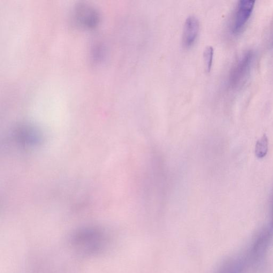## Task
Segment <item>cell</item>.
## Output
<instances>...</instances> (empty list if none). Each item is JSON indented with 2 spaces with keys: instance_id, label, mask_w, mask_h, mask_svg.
Wrapping results in <instances>:
<instances>
[{
  "instance_id": "7a4b0ae2",
  "label": "cell",
  "mask_w": 273,
  "mask_h": 273,
  "mask_svg": "<svg viewBox=\"0 0 273 273\" xmlns=\"http://www.w3.org/2000/svg\"><path fill=\"white\" fill-rule=\"evenodd\" d=\"M255 1L241 0L236 7L231 23V31L234 34L242 31L252 13Z\"/></svg>"
},
{
  "instance_id": "3957f363",
  "label": "cell",
  "mask_w": 273,
  "mask_h": 273,
  "mask_svg": "<svg viewBox=\"0 0 273 273\" xmlns=\"http://www.w3.org/2000/svg\"><path fill=\"white\" fill-rule=\"evenodd\" d=\"M200 23L198 18L194 16H189L186 19L183 28L182 42L184 46H192L198 36Z\"/></svg>"
},
{
  "instance_id": "8992f818",
  "label": "cell",
  "mask_w": 273,
  "mask_h": 273,
  "mask_svg": "<svg viewBox=\"0 0 273 273\" xmlns=\"http://www.w3.org/2000/svg\"><path fill=\"white\" fill-rule=\"evenodd\" d=\"M214 50L213 47L207 46L203 52V60L205 68L206 71L209 72L211 70L213 60Z\"/></svg>"
},
{
  "instance_id": "277c9868",
  "label": "cell",
  "mask_w": 273,
  "mask_h": 273,
  "mask_svg": "<svg viewBox=\"0 0 273 273\" xmlns=\"http://www.w3.org/2000/svg\"><path fill=\"white\" fill-rule=\"evenodd\" d=\"M79 18L81 22L82 21L83 23L87 26H91L95 24L97 21L96 13L94 10L89 9V7L87 9V7H80L79 11Z\"/></svg>"
},
{
  "instance_id": "52a82bcc",
  "label": "cell",
  "mask_w": 273,
  "mask_h": 273,
  "mask_svg": "<svg viewBox=\"0 0 273 273\" xmlns=\"http://www.w3.org/2000/svg\"></svg>"
},
{
  "instance_id": "6da1fadb",
  "label": "cell",
  "mask_w": 273,
  "mask_h": 273,
  "mask_svg": "<svg viewBox=\"0 0 273 273\" xmlns=\"http://www.w3.org/2000/svg\"><path fill=\"white\" fill-rule=\"evenodd\" d=\"M254 58V52L249 50L245 52L234 64L229 75V84L232 88H238L246 82L251 70Z\"/></svg>"
},
{
  "instance_id": "5b68a950",
  "label": "cell",
  "mask_w": 273,
  "mask_h": 273,
  "mask_svg": "<svg viewBox=\"0 0 273 273\" xmlns=\"http://www.w3.org/2000/svg\"><path fill=\"white\" fill-rule=\"evenodd\" d=\"M269 149V141L268 136L264 135L257 142L255 153L257 157L263 158L267 155Z\"/></svg>"
}]
</instances>
